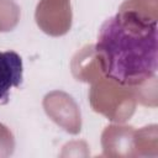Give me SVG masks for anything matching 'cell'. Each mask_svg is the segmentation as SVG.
<instances>
[{"mask_svg":"<svg viewBox=\"0 0 158 158\" xmlns=\"http://www.w3.org/2000/svg\"><path fill=\"white\" fill-rule=\"evenodd\" d=\"M157 21L123 10L100 27L95 52L104 74L122 85H137L157 73Z\"/></svg>","mask_w":158,"mask_h":158,"instance_id":"obj_1","label":"cell"},{"mask_svg":"<svg viewBox=\"0 0 158 158\" xmlns=\"http://www.w3.org/2000/svg\"><path fill=\"white\" fill-rule=\"evenodd\" d=\"M23 64L22 58L14 51L0 52V104L9 101L12 88L22 84Z\"/></svg>","mask_w":158,"mask_h":158,"instance_id":"obj_2","label":"cell"}]
</instances>
